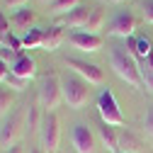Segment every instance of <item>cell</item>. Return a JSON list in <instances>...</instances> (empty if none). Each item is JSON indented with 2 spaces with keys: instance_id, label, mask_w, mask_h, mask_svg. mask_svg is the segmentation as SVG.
I'll return each mask as SVG.
<instances>
[{
  "instance_id": "e575fe53",
  "label": "cell",
  "mask_w": 153,
  "mask_h": 153,
  "mask_svg": "<svg viewBox=\"0 0 153 153\" xmlns=\"http://www.w3.org/2000/svg\"><path fill=\"white\" fill-rule=\"evenodd\" d=\"M107 3H122V0H107Z\"/></svg>"
},
{
  "instance_id": "9c48e42d",
  "label": "cell",
  "mask_w": 153,
  "mask_h": 153,
  "mask_svg": "<svg viewBox=\"0 0 153 153\" xmlns=\"http://www.w3.org/2000/svg\"><path fill=\"white\" fill-rule=\"evenodd\" d=\"M71 141L75 153H97V141H95V134L85 126V124H75L71 131Z\"/></svg>"
},
{
  "instance_id": "277c9868",
  "label": "cell",
  "mask_w": 153,
  "mask_h": 153,
  "mask_svg": "<svg viewBox=\"0 0 153 153\" xmlns=\"http://www.w3.org/2000/svg\"><path fill=\"white\" fill-rule=\"evenodd\" d=\"M59 143H61L59 117H56V112H44L42 124H39V146L44 148V153H56Z\"/></svg>"
},
{
  "instance_id": "1f68e13d",
  "label": "cell",
  "mask_w": 153,
  "mask_h": 153,
  "mask_svg": "<svg viewBox=\"0 0 153 153\" xmlns=\"http://www.w3.org/2000/svg\"><path fill=\"white\" fill-rule=\"evenodd\" d=\"M27 153H44V148H42V146H29Z\"/></svg>"
},
{
  "instance_id": "ba28073f",
  "label": "cell",
  "mask_w": 153,
  "mask_h": 153,
  "mask_svg": "<svg viewBox=\"0 0 153 153\" xmlns=\"http://www.w3.org/2000/svg\"><path fill=\"white\" fill-rule=\"evenodd\" d=\"M134 29H136V17H134L131 12H126V10L117 12V15L107 22V34L122 36V39H131V36H134Z\"/></svg>"
},
{
  "instance_id": "ffe728a7",
  "label": "cell",
  "mask_w": 153,
  "mask_h": 153,
  "mask_svg": "<svg viewBox=\"0 0 153 153\" xmlns=\"http://www.w3.org/2000/svg\"><path fill=\"white\" fill-rule=\"evenodd\" d=\"M32 22H34V12H32V10H17L15 17H12V25H15L17 29H25V32L34 27Z\"/></svg>"
},
{
  "instance_id": "4dcf8cb0",
  "label": "cell",
  "mask_w": 153,
  "mask_h": 153,
  "mask_svg": "<svg viewBox=\"0 0 153 153\" xmlns=\"http://www.w3.org/2000/svg\"><path fill=\"white\" fill-rule=\"evenodd\" d=\"M5 153H27V151H25L22 146H17V143H15V146H10V148H7Z\"/></svg>"
},
{
  "instance_id": "d6a6232c",
  "label": "cell",
  "mask_w": 153,
  "mask_h": 153,
  "mask_svg": "<svg viewBox=\"0 0 153 153\" xmlns=\"http://www.w3.org/2000/svg\"><path fill=\"white\" fill-rule=\"evenodd\" d=\"M146 63H148V68L153 71V51H151V56H148V59H146Z\"/></svg>"
},
{
  "instance_id": "4fadbf2b",
  "label": "cell",
  "mask_w": 153,
  "mask_h": 153,
  "mask_svg": "<svg viewBox=\"0 0 153 153\" xmlns=\"http://www.w3.org/2000/svg\"><path fill=\"white\" fill-rule=\"evenodd\" d=\"M97 136H100V141H102V146L109 151V153H119V131L114 129V126H109V124H100L97 126Z\"/></svg>"
},
{
  "instance_id": "52a82bcc",
  "label": "cell",
  "mask_w": 153,
  "mask_h": 153,
  "mask_svg": "<svg viewBox=\"0 0 153 153\" xmlns=\"http://www.w3.org/2000/svg\"><path fill=\"white\" fill-rule=\"evenodd\" d=\"M63 63H66L75 75H80L88 85H102V83H105V73H102L100 66L88 63V61H83V59H63Z\"/></svg>"
},
{
  "instance_id": "5bb4252c",
  "label": "cell",
  "mask_w": 153,
  "mask_h": 153,
  "mask_svg": "<svg viewBox=\"0 0 153 153\" xmlns=\"http://www.w3.org/2000/svg\"><path fill=\"white\" fill-rule=\"evenodd\" d=\"M119 153H143V141L134 131L122 129L119 131Z\"/></svg>"
},
{
  "instance_id": "ac0fdd59",
  "label": "cell",
  "mask_w": 153,
  "mask_h": 153,
  "mask_svg": "<svg viewBox=\"0 0 153 153\" xmlns=\"http://www.w3.org/2000/svg\"><path fill=\"white\" fill-rule=\"evenodd\" d=\"M44 44V29L42 27H32L22 34V46L25 49H42Z\"/></svg>"
},
{
  "instance_id": "7402d4cb",
  "label": "cell",
  "mask_w": 153,
  "mask_h": 153,
  "mask_svg": "<svg viewBox=\"0 0 153 153\" xmlns=\"http://www.w3.org/2000/svg\"><path fill=\"white\" fill-rule=\"evenodd\" d=\"M139 73H141V85H143L148 92H153V71L148 68L146 61H139Z\"/></svg>"
},
{
  "instance_id": "44dd1931",
  "label": "cell",
  "mask_w": 153,
  "mask_h": 153,
  "mask_svg": "<svg viewBox=\"0 0 153 153\" xmlns=\"http://www.w3.org/2000/svg\"><path fill=\"white\" fill-rule=\"evenodd\" d=\"M80 5V0H53V3L49 5L51 7V12H56V15H66V12H71V10H75Z\"/></svg>"
},
{
  "instance_id": "7c38bea8",
  "label": "cell",
  "mask_w": 153,
  "mask_h": 153,
  "mask_svg": "<svg viewBox=\"0 0 153 153\" xmlns=\"http://www.w3.org/2000/svg\"><path fill=\"white\" fill-rule=\"evenodd\" d=\"M10 71L15 75H20V78H25V80H32L34 75H36V61L32 59L29 53H20V56H17V61L10 66Z\"/></svg>"
},
{
  "instance_id": "d4e9b609",
  "label": "cell",
  "mask_w": 153,
  "mask_h": 153,
  "mask_svg": "<svg viewBox=\"0 0 153 153\" xmlns=\"http://www.w3.org/2000/svg\"><path fill=\"white\" fill-rule=\"evenodd\" d=\"M10 34H12V32H10V22H7V17L0 12V44H3V46H5V42L10 39Z\"/></svg>"
},
{
  "instance_id": "e0dca14e",
  "label": "cell",
  "mask_w": 153,
  "mask_h": 153,
  "mask_svg": "<svg viewBox=\"0 0 153 153\" xmlns=\"http://www.w3.org/2000/svg\"><path fill=\"white\" fill-rule=\"evenodd\" d=\"M42 117L44 114L39 112V102H29L27 105V112H25V131H39V124H42Z\"/></svg>"
},
{
  "instance_id": "6da1fadb",
  "label": "cell",
  "mask_w": 153,
  "mask_h": 153,
  "mask_svg": "<svg viewBox=\"0 0 153 153\" xmlns=\"http://www.w3.org/2000/svg\"><path fill=\"white\" fill-rule=\"evenodd\" d=\"M109 66H112V71L117 73L124 83H129L131 88H141L139 61L134 59L129 51H122L119 46H114V49L109 51Z\"/></svg>"
},
{
  "instance_id": "8fae6325",
  "label": "cell",
  "mask_w": 153,
  "mask_h": 153,
  "mask_svg": "<svg viewBox=\"0 0 153 153\" xmlns=\"http://www.w3.org/2000/svg\"><path fill=\"white\" fill-rule=\"evenodd\" d=\"M92 7H85V5H78L75 10L66 12L59 17V27H73V29H85L88 25V17H90Z\"/></svg>"
},
{
  "instance_id": "8992f818",
  "label": "cell",
  "mask_w": 153,
  "mask_h": 153,
  "mask_svg": "<svg viewBox=\"0 0 153 153\" xmlns=\"http://www.w3.org/2000/svg\"><path fill=\"white\" fill-rule=\"evenodd\" d=\"M97 112H100V119L109 126H122L124 124V114H122L117 100H114L112 90H107V88L97 95Z\"/></svg>"
},
{
  "instance_id": "484cf974",
  "label": "cell",
  "mask_w": 153,
  "mask_h": 153,
  "mask_svg": "<svg viewBox=\"0 0 153 153\" xmlns=\"http://www.w3.org/2000/svg\"><path fill=\"white\" fill-rule=\"evenodd\" d=\"M143 131L153 139V105H151V107L146 109V114H143Z\"/></svg>"
},
{
  "instance_id": "603a6c76",
  "label": "cell",
  "mask_w": 153,
  "mask_h": 153,
  "mask_svg": "<svg viewBox=\"0 0 153 153\" xmlns=\"http://www.w3.org/2000/svg\"><path fill=\"white\" fill-rule=\"evenodd\" d=\"M12 100H15L12 90H7V88H3V85H0V114H7V112H10Z\"/></svg>"
},
{
  "instance_id": "3957f363",
  "label": "cell",
  "mask_w": 153,
  "mask_h": 153,
  "mask_svg": "<svg viewBox=\"0 0 153 153\" xmlns=\"http://www.w3.org/2000/svg\"><path fill=\"white\" fill-rule=\"evenodd\" d=\"M63 92H61V78L56 73H46L39 78V105L46 112H53L61 105Z\"/></svg>"
},
{
  "instance_id": "30bf717a",
  "label": "cell",
  "mask_w": 153,
  "mask_h": 153,
  "mask_svg": "<svg viewBox=\"0 0 153 153\" xmlns=\"http://www.w3.org/2000/svg\"><path fill=\"white\" fill-rule=\"evenodd\" d=\"M68 42L78 49V51H85V53H95L102 49V36L100 34H90V32H73L68 36Z\"/></svg>"
},
{
  "instance_id": "2e32d148",
  "label": "cell",
  "mask_w": 153,
  "mask_h": 153,
  "mask_svg": "<svg viewBox=\"0 0 153 153\" xmlns=\"http://www.w3.org/2000/svg\"><path fill=\"white\" fill-rule=\"evenodd\" d=\"M61 44H63V29H61L59 25L46 27V29H44V44H42V49H44V51H56Z\"/></svg>"
},
{
  "instance_id": "4316f807",
  "label": "cell",
  "mask_w": 153,
  "mask_h": 153,
  "mask_svg": "<svg viewBox=\"0 0 153 153\" xmlns=\"http://www.w3.org/2000/svg\"><path fill=\"white\" fill-rule=\"evenodd\" d=\"M17 56H20V53H15L12 49H7V46H0V59H3L7 66H12V63L17 61Z\"/></svg>"
},
{
  "instance_id": "f1b7e54d",
  "label": "cell",
  "mask_w": 153,
  "mask_h": 153,
  "mask_svg": "<svg viewBox=\"0 0 153 153\" xmlns=\"http://www.w3.org/2000/svg\"><path fill=\"white\" fill-rule=\"evenodd\" d=\"M7 73H10V66L0 59V83H5V78H7Z\"/></svg>"
},
{
  "instance_id": "7a4b0ae2",
  "label": "cell",
  "mask_w": 153,
  "mask_h": 153,
  "mask_svg": "<svg viewBox=\"0 0 153 153\" xmlns=\"http://www.w3.org/2000/svg\"><path fill=\"white\" fill-rule=\"evenodd\" d=\"M61 92H63V102L68 107H73V109H80L88 102V97H90L88 83L80 78V75H75L73 71L61 75Z\"/></svg>"
},
{
  "instance_id": "cb8c5ba5",
  "label": "cell",
  "mask_w": 153,
  "mask_h": 153,
  "mask_svg": "<svg viewBox=\"0 0 153 153\" xmlns=\"http://www.w3.org/2000/svg\"><path fill=\"white\" fill-rule=\"evenodd\" d=\"M5 85L10 88V90H15V92H22L25 90V85H27V80L25 78H20V75H15L12 71L7 73V78H5Z\"/></svg>"
},
{
  "instance_id": "836d02e7",
  "label": "cell",
  "mask_w": 153,
  "mask_h": 153,
  "mask_svg": "<svg viewBox=\"0 0 153 153\" xmlns=\"http://www.w3.org/2000/svg\"><path fill=\"white\" fill-rule=\"evenodd\" d=\"M39 3H49V5H51V3H53V0H39Z\"/></svg>"
},
{
  "instance_id": "83f0119b",
  "label": "cell",
  "mask_w": 153,
  "mask_h": 153,
  "mask_svg": "<svg viewBox=\"0 0 153 153\" xmlns=\"http://www.w3.org/2000/svg\"><path fill=\"white\" fill-rule=\"evenodd\" d=\"M143 20L153 25V0H146L143 3Z\"/></svg>"
},
{
  "instance_id": "d6986e66",
  "label": "cell",
  "mask_w": 153,
  "mask_h": 153,
  "mask_svg": "<svg viewBox=\"0 0 153 153\" xmlns=\"http://www.w3.org/2000/svg\"><path fill=\"white\" fill-rule=\"evenodd\" d=\"M102 27H105V12H102V10H97V7H92V12H90V17H88V25H85V29H83V32L97 34Z\"/></svg>"
},
{
  "instance_id": "f546056e",
  "label": "cell",
  "mask_w": 153,
  "mask_h": 153,
  "mask_svg": "<svg viewBox=\"0 0 153 153\" xmlns=\"http://www.w3.org/2000/svg\"><path fill=\"white\" fill-rule=\"evenodd\" d=\"M25 3H27V0H5V5H7V7H22Z\"/></svg>"
},
{
  "instance_id": "5b68a950",
  "label": "cell",
  "mask_w": 153,
  "mask_h": 153,
  "mask_svg": "<svg viewBox=\"0 0 153 153\" xmlns=\"http://www.w3.org/2000/svg\"><path fill=\"white\" fill-rule=\"evenodd\" d=\"M22 131H25L22 109H12V112H7L5 122L0 124V146L7 151L10 146L17 143V139H20V134H22Z\"/></svg>"
},
{
  "instance_id": "9a60e30c",
  "label": "cell",
  "mask_w": 153,
  "mask_h": 153,
  "mask_svg": "<svg viewBox=\"0 0 153 153\" xmlns=\"http://www.w3.org/2000/svg\"><path fill=\"white\" fill-rule=\"evenodd\" d=\"M151 51H153V46H151L148 36H131V39H129V53L136 61H146L151 56Z\"/></svg>"
}]
</instances>
